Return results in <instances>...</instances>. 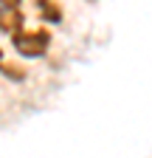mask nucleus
Returning a JSON list of instances; mask_svg holds the SVG:
<instances>
[{"label": "nucleus", "instance_id": "4", "mask_svg": "<svg viewBox=\"0 0 152 158\" xmlns=\"http://www.w3.org/2000/svg\"><path fill=\"white\" fill-rule=\"evenodd\" d=\"M0 76L11 79V82H23V79H26L28 73H26V68H20V65H14V62H6V59H3V65H0Z\"/></svg>", "mask_w": 152, "mask_h": 158}, {"label": "nucleus", "instance_id": "2", "mask_svg": "<svg viewBox=\"0 0 152 158\" xmlns=\"http://www.w3.org/2000/svg\"><path fill=\"white\" fill-rule=\"evenodd\" d=\"M26 0H0V34L11 37L14 31H20L26 26Z\"/></svg>", "mask_w": 152, "mask_h": 158}, {"label": "nucleus", "instance_id": "3", "mask_svg": "<svg viewBox=\"0 0 152 158\" xmlns=\"http://www.w3.org/2000/svg\"><path fill=\"white\" fill-rule=\"evenodd\" d=\"M34 11L45 26H59L65 20V9L59 0H34Z\"/></svg>", "mask_w": 152, "mask_h": 158}, {"label": "nucleus", "instance_id": "5", "mask_svg": "<svg viewBox=\"0 0 152 158\" xmlns=\"http://www.w3.org/2000/svg\"><path fill=\"white\" fill-rule=\"evenodd\" d=\"M3 59H6V54H3V48H0V65H3Z\"/></svg>", "mask_w": 152, "mask_h": 158}, {"label": "nucleus", "instance_id": "1", "mask_svg": "<svg viewBox=\"0 0 152 158\" xmlns=\"http://www.w3.org/2000/svg\"><path fill=\"white\" fill-rule=\"evenodd\" d=\"M11 48L20 54L23 59H40L48 54L51 43H54V34L48 26H34V28H20V31H14L11 37Z\"/></svg>", "mask_w": 152, "mask_h": 158}]
</instances>
